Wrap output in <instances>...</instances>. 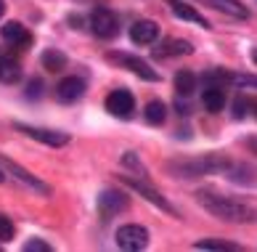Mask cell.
Listing matches in <instances>:
<instances>
[{"label":"cell","instance_id":"cell-1","mask_svg":"<svg viewBox=\"0 0 257 252\" xmlns=\"http://www.w3.org/2000/svg\"><path fill=\"white\" fill-rule=\"evenodd\" d=\"M199 202H202V205L220 220H233V223L257 220V210L241 205V202H233V199H225V197H215V194H199Z\"/></svg>","mask_w":257,"mask_h":252},{"label":"cell","instance_id":"cell-2","mask_svg":"<svg viewBox=\"0 0 257 252\" xmlns=\"http://www.w3.org/2000/svg\"><path fill=\"white\" fill-rule=\"evenodd\" d=\"M90 30L96 37L111 40V37H117V32H119V19L111 8L98 6V8H93V14H90Z\"/></svg>","mask_w":257,"mask_h":252},{"label":"cell","instance_id":"cell-3","mask_svg":"<svg viewBox=\"0 0 257 252\" xmlns=\"http://www.w3.org/2000/svg\"><path fill=\"white\" fill-rule=\"evenodd\" d=\"M117 247L119 249H127V252H138L149 244V231L138 223H127V226L117 228Z\"/></svg>","mask_w":257,"mask_h":252},{"label":"cell","instance_id":"cell-4","mask_svg":"<svg viewBox=\"0 0 257 252\" xmlns=\"http://www.w3.org/2000/svg\"><path fill=\"white\" fill-rule=\"evenodd\" d=\"M106 112L114 114V117H119V120L133 117V112H136V99H133V93L125 91V88L111 91L106 96Z\"/></svg>","mask_w":257,"mask_h":252},{"label":"cell","instance_id":"cell-5","mask_svg":"<svg viewBox=\"0 0 257 252\" xmlns=\"http://www.w3.org/2000/svg\"><path fill=\"white\" fill-rule=\"evenodd\" d=\"M106 59H109L111 64H119V66H125V69L136 72L138 77H144V80H149V82H157V80H159V74L151 69L144 59H136V56H127V53H109Z\"/></svg>","mask_w":257,"mask_h":252},{"label":"cell","instance_id":"cell-6","mask_svg":"<svg viewBox=\"0 0 257 252\" xmlns=\"http://www.w3.org/2000/svg\"><path fill=\"white\" fill-rule=\"evenodd\" d=\"M19 130L24 135H30V138L45 143V146H64V143H69V135L66 133H59V130H45V128H32V125H16Z\"/></svg>","mask_w":257,"mask_h":252},{"label":"cell","instance_id":"cell-7","mask_svg":"<svg viewBox=\"0 0 257 252\" xmlns=\"http://www.w3.org/2000/svg\"><path fill=\"white\" fill-rule=\"evenodd\" d=\"M98 210H101V218L109 220L111 215L127 210V197H125V194H119V191H103L98 197Z\"/></svg>","mask_w":257,"mask_h":252},{"label":"cell","instance_id":"cell-8","mask_svg":"<svg viewBox=\"0 0 257 252\" xmlns=\"http://www.w3.org/2000/svg\"><path fill=\"white\" fill-rule=\"evenodd\" d=\"M0 35H3L6 43H11L16 48L32 45V35H30V30H27L22 22H6L3 27H0Z\"/></svg>","mask_w":257,"mask_h":252},{"label":"cell","instance_id":"cell-9","mask_svg":"<svg viewBox=\"0 0 257 252\" xmlns=\"http://www.w3.org/2000/svg\"><path fill=\"white\" fill-rule=\"evenodd\" d=\"M82 93H85V82L80 80V77H64V80L56 85V99L64 101V104L80 101Z\"/></svg>","mask_w":257,"mask_h":252},{"label":"cell","instance_id":"cell-10","mask_svg":"<svg viewBox=\"0 0 257 252\" xmlns=\"http://www.w3.org/2000/svg\"><path fill=\"white\" fill-rule=\"evenodd\" d=\"M159 37V27L154 22H149V19H141L130 27V40L136 45H151Z\"/></svg>","mask_w":257,"mask_h":252},{"label":"cell","instance_id":"cell-11","mask_svg":"<svg viewBox=\"0 0 257 252\" xmlns=\"http://www.w3.org/2000/svg\"><path fill=\"white\" fill-rule=\"evenodd\" d=\"M122 181H125L127 186H133V189H136L138 194H144V197H146V199L151 202V205H157V207H162V210H165V212H175V210H173V205H170V202H167L165 197H162L159 191H154V189H151V186H149L146 181H136V178H130V176H125V178H122Z\"/></svg>","mask_w":257,"mask_h":252},{"label":"cell","instance_id":"cell-12","mask_svg":"<svg viewBox=\"0 0 257 252\" xmlns=\"http://www.w3.org/2000/svg\"><path fill=\"white\" fill-rule=\"evenodd\" d=\"M170 3V11H173L178 19H183V22H194V24H199V27H209V22L196 11V8H191V6H186V3H180V0H167Z\"/></svg>","mask_w":257,"mask_h":252},{"label":"cell","instance_id":"cell-13","mask_svg":"<svg viewBox=\"0 0 257 252\" xmlns=\"http://www.w3.org/2000/svg\"><path fill=\"white\" fill-rule=\"evenodd\" d=\"M202 104H204L207 112H223L225 91L220 88V85H207V88L202 91Z\"/></svg>","mask_w":257,"mask_h":252},{"label":"cell","instance_id":"cell-14","mask_svg":"<svg viewBox=\"0 0 257 252\" xmlns=\"http://www.w3.org/2000/svg\"><path fill=\"white\" fill-rule=\"evenodd\" d=\"M19 80H22V64L11 56H0V82L14 85Z\"/></svg>","mask_w":257,"mask_h":252},{"label":"cell","instance_id":"cell-15","mask_svg":"<svg viewBox=\"0 0 257 252\" xmlns=\"http://www.w3.org/2000/svg\"><path fill=\"white\" fill-rule=\"evenodd\" d=\"M188 56L194 53V45L188 40H178V37H170V40L162 43V48H157V56Z\"/></svg>","mask_w":257,"mask_h":252},{"label":"cell","instance_id":"cell-16","mask_svg":"<svg viewBox=\"0 0 257 252\" xmlns=\"http://www.w3.org/2000/svg\"><path fill=\"white\" fill-rule=\"evenodd\" d=\"M0 162H3V164H6V167L11 170V173H16V178H22V181L27 183V186H32V189H37V191H40V194H48V191H51V189L45 186L43 181H37L35 176H30V173H27V170H22V167H19V164H14V162H8L6 157H0Z\"/></svg>","mask_w":257,"mask_h":252},{"label":"cell","instance_id":"cell-17","mask_svg":"<svg viewBox=\"0 0 257 252\" xmlns=\"http://www.w3.org/2000/svg\"><path fill=\"white\" fill-rule=\"evenodd\" d=\"M175 91H178V96L188 99V96L196 91V74H194V72H188V69L178 72V74H175Z\"/></svg>","mask_w":257,"mask_h":252},{"label":"cell","instance_id":"cell-18","mask_svg":"<svg viewBox=\"0 0 257 252\" xmlns=\"http://www.w3.org/2000/svg\"><path fill=\"white\" fill-rule=\"evenodd\" d=\"M217 11H223V14H228V16H233V19H246L249 16V11L239 3V0H209Z\"/></svg>","mask_w":257,"mask_h":252},{"label":"cell","instance_id":"cell-19","mask_svg":"<svg viewBox=\"0 0 257 252\" xmlns=\"http://www.w3.org/2000/svg\"><path fill=\"white\" fill-rule=\"evenodd\" d=\"M43 66L48 72H61V69H66V56L61 53V51H45L43 53Z\"/></svg>","mask_w":257,"mask_h":252},{"label":"cell","instance_id":"cell-20","mask_svg":"<svg viewBox=\"0 0 257 252\" xmlns=\"http://www.w3.org/2000/svg\"><path fill=\"white\" fill-rule=\"evenodd\" d=\"M144 117H146L149 125H162V122H165V117H167L165 104H162V101H149V104H146Z\"/></svg>","mask_w":257,"mask_h":252},{"label":"cell","instance_id":"cell-21","mask_svg":"<svg viewBox=\"0 0 257 252\" xmlns=\"http://www.w3.org/2000/svg\"><path fill=\"white\" fill-rule=\"evenodd\" d=\"M196 249H231V252H239V244H231V241H223V239H202L196 241Z\"/></svg>","mask_w":257,"mask_h":252},{"label":"cell","instance_id":"cell-22","mask_svg":"<svg viewBox=\"0 0 257 252\" xmlns=\"http://www.w3.org/2000/svg\"><path fill=\"white\" fill-rule=\"evenodd\" d=\"M14 239V223L8 215L0 212V241H11Z\"/></svg>","mask_w":257,"mask_h":252},{"label":"cell","instance_id":"cell-23","mask_svg":"<svg viewBox=\"0 0 257 252\" xmlns=\"http://www.w3.org/2000/svg\"><path fill=\"white\" fill-rule=\"evenodd\" d=\"M225 80H228V74H225L223 69H212V72H207V74L202 77L204 85H220V88H223Z\"/></svg>","mask_w":257,"mask_h":252},{"label":"cell","instance_id":"cell-24","mask_svg":"<svg viewBox=\"0 0 257 252\" xmlns=\"http://www.w3.org/2000/svg\"><path fill=\"white\" fill-rule=\"evenodd\" d=\"M43 96V80H30V85H27V99H40Z\"/></svg>","mask_w":257,"mask_h":252},{"label":"cell","instance_id":"cell-25","mask_svg":"<svg viewBox=\"0 0 257 252\" xmlns=\"http://www.w3.org/2000/svg\"><path fill=\"white\" fill-rule=\"evenodd\" d=\"M27 252H51V244H45L43 239H32V241H27L24 244Z\"/></svg>","mask_w":257,"mask_h":252},{"label":"cell","instance_id":"cell-26","mask_svg":"<svg viewBox=\"0 0 257 252\" xmlns=\"http://www.w3.org/2000/svg\"><path fill=\"white\" fill-rule=\"evenodd\" d=\"M233 117H236V120H241V117H246V101H241V99H236V104H233Z\"/></svg>","mask_w":257,"mask_h":252},{"label":"cell","instance_id":"cell-27","mask_svg":"<svg viewBox=\"0 0 257 252\" xmlns=\"http://www.w3.org/2000/svg\"><path fill=\"white\" fill-rule=\"evenodd\" d=\"M69 24L74 27V30H80V24H82V16H69Z\"/></svg>","mask_w":257,"mask_h":252},{"label":"cell","instance_id":"cell-28","mask_svg":"<svg viewBox=\"0 0 257 252\" xmlns=\"http://www.w3.org/2000/svg\"><path fill=\"white\" fill-rule=\"evenodd\" d=\"M252 61L257 64V48H254V51H252Z\"/></svg>","mask_w":257,"mask_h":252},{"label":"cell","instance_id":"cell-29","mask_svg":"<svg viewBox=\"0 0 257 252\" xmlns=\"http://www.w3.org/2000/svg\"><path fill=\"white\" fill-rule=\"evenodd\" d=\"M3 11H6V6H3V0H0V16H3Z\"/></svg>","mask_w":257,"mask_h":252},{"label":"cell","instance_id":"cell-30","mask_svg":"<svg viewBox=\"0 0 257 252\" xmlns=\"http://www.w3.org/2000/svg\"><path fill=\"white\" fill-rule=\"evenodd\" d=\"M6 181V176H3V170H0V183H3Z\"/></svg>","mask_w":257,"mask_h":252}]
</instances>
